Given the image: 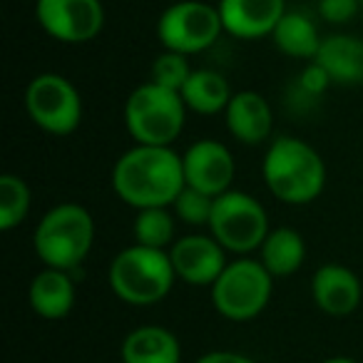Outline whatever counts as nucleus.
Instances as JSON below:
<instances>
[{"label": "nucleus", "mask_w": 363, "mask_h": 363, "mask_svg": "<svg viewBox=\"0 0 363 363\" xmlns=\"http://www.w3.org/2000/svg\"><path fill=\"white\" fill-rule=\"evenodd\" d=\"M112 192L127 207L150 209V207H172L179 192L187 187L182 155L172 147L135 145L117 157L112 167Z\"/></svg>", "instance_id": "obj_1"}, {"label": "nucleus", "mask_w": 363, "mask_h": 363, "mask_svg": "<svg viewBox=\"0 0 363 363\" xmlns=\"http://www.w3.org/2000/svg\"><path fill=\"white\" fill-rule=\"evenodd\" d=\"M262 177L272 197L289 207H303L326 187V162L316 147L291 135L274 137L264 152Z\"/></svg>", "instance_id": "obj_2"}, {"label": "nucleus", "mask_w": 363, "mask_h": 363, "mask_svg": "<svg viewBox=\"0 0 363 363\" xmlns=\"http://www.w3.org/2000/svg\"><path fill=\"white\" fill-rule=\"evenodd\" d=\"M174 281L177 274L169 252L142 247V244H132L115 254L107 269V284L112 294L122 303L135 308L162 303L174 289Z\"/></svg>", "instance_id": "obj_3"}, {"label": "nucleus", "mask_w": 363, "mask_h": 363, "mask_svg": "<svg viewBox=\"0 0 363 363\" xmlns=\"http://www.w3.org/2000/svg\"><path fill=\"white\" fill-rule=\"evenodd\" d=\"M95 219L82 204L60 202L43 214L33 232V249L50 269L75 272L92 252Z\"/></svg>", "instance_id": "obj_4"}, {"label": "nucleus", "mask_w": 363, "mask_h": 363, "mask_svg": "<svg viewBox=\"0 0 363 363\" xmlns=\"http://www.w3.org/2000/svg\"><path fill=\"white\" fill-rule=\"evenodd\" d=\"M187 105L179 92L155 82L135 87L125 102V127L135 145L172 147L187 125Z\"/></svg>", "instance_id": "obj_5"}, {"label": "nucleus", "mask_w": 363, "mask_h": 363, "mask_svg": "<svg viewBox=\"0 0 363 363\" xmlns=\"http://www.w3.org/2000/svg\"><path fill=\"white\" fill-rule=\"evenodd\" d=\"M274 294V277L254 257H237L209 289L214 311L234 323L262 316Z\"/></svg>", "instance_id": "obj_6"}, {"label": "nucleus", "mask_w": 363, "mask_h": 363, "mask_svg": "<svg viewBox=\"0 0 363 363\" xmlns=\"http://www.w3.org/2000/svg\"><path fill=\"white\" fill-rule=\"evenodd\" d=\"M207 229L229 254L237 257L259 252L267 234L272 232L264 204L242 189H229L214 197V212Z\"/></svg>", "instance_id": "obj_7"}, {"label": "nucleus", "mask_w": 363, "mask_h": 363, "mask_svg": "<svg viewBox=\"0 0 363 363\" xmlns=\"http://www.w3.org/2000/svg\"><path fill=\"white\" fill-rule=\"evenodd\" d=\"M222 33L219 6H212L209 0H177L162 11L157 21V38L162 48L187 57L214 48Z\"/></svg>", "instance_id": "obj_8"}, {"label": "nucleus", "mask_w": 363, "mask_h": 363, "mask_svg": "<svg viewBox=\"0 0 363 363\" xmlns=\"http://www.w3.org/2000/svg\"><path fill=\"white\" fill-rule=\"evenodd\" d=\"M26 112L38 130L67 137L82 122V95L65 75L40 72L26 87Z\"/></svg>", "instance_id": "obj_9"}, {"label": "nucleus", "mask_w": 363, "mask_h": 363, "mask_svg": "<svg viewBox=\"0 0 363 363\" xmlns=\"http://www.w3.org/2000/svg\"><path fill=\"white\" fill-rule=\"evenodd\" d=\"M35 21L52 40L82 45L105 28L102 0H35Z\"/></svg>", "instance_id": "obj_10"}, {"label": "nucleus", "mask_w": 363, "mask_h": 363, "mask_svg": "<svg viewBox=\"0 0 363 363\" xmlns=\"http://www.w3.org/2000/svg\"><path fill=\"white\" fill-rule=\"evenodd\" d=\"M182 169H184L187 187L199 189L209 197H219L232 189V182L237 177V162L224 142L199 140L184 150Z\"/></svg>", "instance_id": "obj_11"}, {"label": "nucleus", "mask_w": 363, "mask_h": 363, "mask_svg": "<svg viewBox=\"0 0 363 363\" xmlns=\"http://www.w3.org/2000/svg\"><path fill=\"white\" fill-rule=\"evenodd\" d=\"M169 259L179 281L187 286H207L219 279L224 267L229 264L227 249L212 237V234H184L169 247Z\"/></svg>", "instance_id": "obj_12"}, {"label": "nucleus", "mask_w": 363, "mask_h": 363, "mask_svg": "<svg viewBox=\"0 0 363 363\" xmlns=\"http://www.w3.org/2000/svg\"><path fill=\"white\" fill-rule=\"evenodd\" d=\"M363 298L361 279L353 269L343 264L328 262L313 272L311 277V301L326 316H351Z\"/></svg>", "instance_id": "obj_13"}, {"label": "nucleus", "mask_w": 363, "mask_h": 363, "mask_svg": "<svg viewBox=\"0 0 363 363\" xmlns=\"http://www.w3.org/2000/svg\"><path fill=\"white\" fill-rule=\"evenodd\" d=\"M286 13V0H219L224 33L239 40L272 38Z\"/></svg>", "instance_id": "obj_14"}, {"label": "nucleus", "mask_w": 363, "mask_h": 363, "mask_svg": "<svg viewBox=\"0 0 363 363\" xmlns=\"http://www.w3.org/2000/svg\"><path fill=\"white\" fill-rule=\"evenodd\" d=\"M227 130L239 145L259 147L272 137L274 130V110L264 95L254 90L234 92L224 110Z\"/></svg>", "instance_id": "obj_15"}, {"label": "nucleus", "mask_w": 363, "mask_h": 363, "mask_svg": "<svg viewBox=\"0 0 363 363\" xmlns=\"http://www.w3.org/2000/svg\"><path fill=\"white\" fill-rule=\"evenodd\" d=\"M77 286L72 272L45 267L33 277L28 286V303L40 318L48 321H62L75 308Z\"/></svg>", "instance_id": "obj_16"}, {"label": "nucleus", "mask_w": 363, "mask_h": 363, "mask_svg": "<svg viewBox=\"0 0 363 363\" xmlns=\"http://www.w3.org/2000/svg\"><path fill=\"white\" fill-rule=\"evenodd\" d=\"M313 60L326 67L333 85H363V40L348 33H333L323 38Z\"/></svg>", "instance_id": "obj_17"}, {"label": "nucleus", "mask_w": 363, "mask_h": 363, "mask_svg": "<svg viewBox=\"0 0 363 363\" xmlns=\"http://www.w3.org/2000/svg\"><path fill=\"white\" fill-rule=\"evenodd\" d=\"M120 358L122 363H182V343L169 328L145 323L125 336Z\"/></svg>", "instance_id": "obj_18"}, {"label": "nucleus", "mask_w": 363, "mask_h": 363, "mask_svg": "<svg viewBox=\"0 0 363 363\" xmlns=\"http://www.w3.org/2000/svg\"><path fill=\"white\" fill-rule=\"evenodd\" d=\"M259 262L264 264L274 279H284L296 274L306 262V242L303 237L291 227L272 229L259 247Z\"/></svg>", "instance_id": "obj_19"}, {"label": "nucleus", "mask_w": 363, "mask_h": 363, "mask_svg": "<svg viewBox=\"0 0 363 363\" xmlns=\"http://www.w3.org/2000/svg\"><path fill=\"white\" fill-rule=\"evenodd\" d=\"M179 95L189 112L212 117L227 110L234 92H232V87H229V80L222 72L209 70V67H199V70H194L192 75H189L187 85L182 87Z\"/></svg>", "instance_id": "obj_20"}, {"label": "nucleus", "mask_w": 363, "mask_h": 363, "mask_svg": "<svg viewBox=\"0 0 363 363\" xmlns=\"http://www.w3.org/2000/svg\"><path fill=\"white\" fill-rule=\"evenodd\" d=\"M272 40L279 52L294 60H308L316 57L323 38L318 35V28L311 16L303 11H286L279 26L274 28Z\"/></svg>", "instance_id": "obj_21"}, {"label": "nucleus", "mask_w": 363, "mask_h": 363, "mask_svg": "<svg viewBox=\"0 0 363 363\" xmlns=\"http://www.w3.org/2000/svg\"><path fill=\"white\" fill-rule=\"evenodd\" d=\"M177 222L172 207H150V209H137L135 222H132V237L135 244L152 249H164L177 242Z\"/></svg>", "instance_id": "obj_22"}, {"label": "nucleus", "mask_w": 363, "mask_h": 363, "mask_svg": "<svg viewBox=\"0 0 363 363\" xmlns=\"http://www.w3.org/2000/svg\"><path fill=\"white\" fill-rule=\"evenodd\" d=\"M33 192L28 182L18 174L0 177V229L13 232L18 229L30 214Z\"/></svg>", "instance_id": "obj_23"}, {"label": "nucleus", "mask_w": 363, "mask_h": 363, "mask_svg": "<svg viewBox=\"0 0 363 363\" xmlns=\"http://www.w3.org/2000/svg\"><path fill=\"white\" fill-rule=\"evenodd\" d=\"M192 65H189V57L182 55V52H172L164 50L152 60L150 67V82L167 90L182 92V87L187 85L189 75H192Z\"/></svg>", "instance_id": "obj_24"}, {"label": "nucleus", "mask_w": 363, "mask_h": 363, "mask_svg": "<svg viewBox=\"0 0 363 363\" xmlns=\"http://www.w3.org/2000/svg\"><path fill=\"white\" fill-rule=\"evenodd\" d=\"M172 212L187 227H209V219H212L214 212V197H209V194L199 192L194 187H184L179 192V197L174 199V204H172Z\"/></svg>", "instance_id": "obj_25"}, {"label": "nucleus", "mask_w": 363, "mask_h": 363, "mask_svg": "<svg viewBox=\"0 0 363 363\" xmlns=\"http://www.w3.org/2000/svg\"><path fill=\"white\" fill-rule=\"evenodd\" d=\"M331 85H333L331 75H328L326 67L318 65L316 60H311L308 65H303L301 72H298V77H296L298 92H301V95H306L308 100H313V97H321Z\"/></svg>", "instance_id": "obj_26"}, {"label": "nucleus", "mask_w": 363, "mask_h": 363, "mask_svg": "<svg viewBox=\"0 0 363 363\" xmlns=\"http://www.w3.org/2000/svg\"><path fill=\"white\" fill-rule=\"evenodd\" d=\"M316 11L328 26H348L361 13V0H318Z\"/></svg>", "instance_id": "obj_27"}, {"label": "nucleus", "mask_w": 363, "mask_h": 363, "mask_svg": "<svg viewBox=\"0 0 363 363\" xmlns=\"http://www.w3.org/2000/svg\"><path fill=\"white\" fill-rule=\"evenodd\" d=\"M194 363H257L254 358H249L247 353H239V351H209L204 356H199Z\"/></svg>", "instance_id": "obj_28"}, {"label": "nucleus", "mask_w": 363, "mask_h": 363, "mask_svg": "<svg viewBox=\"0 0 363 363\" xmlns=\"http://www.w3.org/2000/svg\"><path fill=\"white\" fill-rule=\"evenodd\" d=\"M321 363H358L356 358H351V356H331V358H326V361H321Z\"/></svg>", "instance_id": "obj_29"}, {"label": "nucleus", "mask_w": 363, "mask_h": 363, "mask_svg": "<svg viewBox=\"0 0 363 363\" xmlns=\"http://www.w3.org/2000/svg\"><path fill=\"white\" fill-rule=\"evenodd\" d=\"M361 13H363V0H361Z\"/></svg>", "instance_id": "obj_30"}, {"label": "nucleus", "mask_w": 363, "mask_h": 363, "mask_svg": "<svg viewBox=\"0 0 363 363\" xmlns=\"http://www.w3.org/2000/svg\"><path fill=\"white\" fill-rule=\"evenodd\" d=\"M120 363H122V361H120Z\"/></svg>", "instance_id": "obj_31"}]
</instances>
